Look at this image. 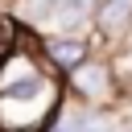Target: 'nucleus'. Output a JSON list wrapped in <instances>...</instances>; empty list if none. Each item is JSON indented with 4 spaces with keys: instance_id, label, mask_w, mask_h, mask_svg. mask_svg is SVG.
<instances>
[{
    "instance_id": "obj_6",
    "label": "nucleus",
    "mask_w": 132,
    "mask_h": 132,
    "mask_svg": "<svg viewBox=\"0 0 132 132\" xmlns=\"http://www.w3.org/2000/svg\"><path fill=\"white\" fill-rule=\"evenodd\" d=\"M8 41H12V37H8V16H4V12H0V50H4V45H8Z\"/></svg>"
},
{
    "instance_id": "obj_4",
    "label": "nucleus",
    "mask_w": 132,
    "mask_h": 132,
    "mask_svg": "<svg viewBox=\"0 0 132 132\" xmlns=\"http://www.w3.org/2000/svg\"><path fill=\"white\" fill-rule=\"evenodd\" d=\"M91 21H95L103 41H120L132 29V0H95L91 4Z\"/></svg>"
},
{
    "instance_id": "obj_5",
    "label": "nucleus",
    "mask_w": 132,
    "mask_h": 132,
    "mask_svg": "<svg viewBox=\"0 0 132 132\" xmlns=\"http://www.w3.org/2000/svg\"><path fill=\"white\" fill-rule=\"evenodd\" d=\"M91 4L95 0H58V12H54V25L62 33H74L87 16H91Z\"/></svg>"
},
{
    "instance_id": "obj_3",
    "label": "nucleus",
    "mask_w": 132,
    "mask_h": 132,
    "mask_svg": "<svg viewBox=\"0 0 132 132\" xmlns=\"http://www.w3.org/2000/svg\"><path fill=\"white\" fill-rule=\"evenodd\" d=\"M37 54L54 74H66L91 54V45H87V37H74V33H50V37L37 41Z\"/></svg>"
},
{
    "instance_id": "obj_1",
    "label": "nucleus",
    "mask_w": 132,
    "mask_h": 132,
    "mask_svg": "<svg viewBox=\"0 0 132 132\" xmlns=\"http://www.w3.org/2000/svg\"><path fill=\"white\" fill-rule=\"evenodd\" d=\"M62 107L58 78L33 95H0V132H45Z\"/></svg>"
},
{
    "instance_id": "obj_7",
    "label": "nucleus",
    "mask_w": 132,
    "mask_h": 132,
    "mask_svg": "<svg viewBox=\"0 0 132 132\" xmlns=\"http://www.w3.org/2000/svg\"><path fill=\"white\" fill-rule=\"evenodd\" d=\"M0 4H12V0H0Z\"/></svg>"
},
{
    "instance_id": "obj_2",
    "label": "nucleus",
    "mask_w": 132,
    "mask_h": 132,
    "mask_svg": "<svg viewBox=\"0 0 132 132\" xmlns=\"http://www.w3.org/2000/svg\"><path fill=\"white\" fill-rule=\"evenodd\" d=\"M66 87L78 103H95V107H107L116 99V70L99 58H82L74 70H66Z\"/></svg>"
}]
</instances>
